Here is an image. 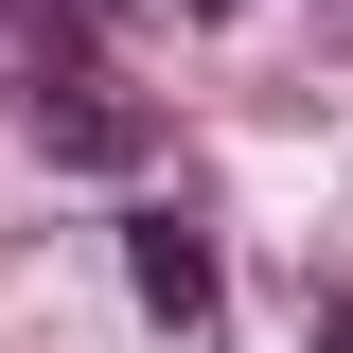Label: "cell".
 Wrapping results in <instances>:
<instances>
[{
	"label": "cell",
	"instance_id": "2",
	"mask_svg": "<svg viewBox=\"0 0 353 353\" xmlns=\"http://www.w3.org/2000/svg\"><path fill=\"white\" fill-rule=\"evenodd\" d=\"M176 18H230V0H176Z\"/></svg>",
	"mask_w": 353,
	"mask_h": 353
},
{
	"label": "cell",
	"instance_id": "1",
	"mask_svg": "<svg viewBox=\"0 0 353 353\" xmlns=\"http://www.w3.org/2000/svg\"><path fill=\"white\" fill-rule=\"evenodd\" d=\"M124 283H141V318H176V336H212V230L176 212H124Z\"/></svg>",
	"mask_w": 353,
	"mask_h": 353
}]
</instances>
